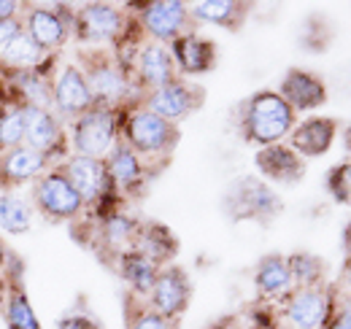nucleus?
I'll use <instances>...</instances> for the list:
<instances>
[{
    "label": "nucleus",
    "mask_w": 351,
    "mask_h": 329,
    "mask_svg": "<svg viewBox=\"0 0 351 329\" xmlns=\"http://www.w3.org/2000/svg\"><path fill=\"white\" fill-rule=\"evenodd\" d=\"M241 130L243 138L254 146H273L295 130V111L284 103V97L273 89L252 95L241 108Z\"/></svg>",
    "instance_id": "1"
},
{
    "label": "nucleus",
    "mask_w": 351,
    "mask_h": 329,
    "mask_svg": "<svg viewBox=\"0 0 351 329\" xmlns=\"http://www.w3.org/2000/svg\"><path fill=\"white\" fill-rule=\"evenodd\" d=\"M119 119L122 111L119 108H108V106H95L87 114H82L79 119L71 122L68 132V146L76 157H92V160H106L108 151L117 146L119 138Z\"/></svg>",
    "instance_id": "2"
},
{
    "label": "nucleus",
    "mask_w": 351,
    "mask_h": 329,
    "mask_svg": "<svg viewBox=\"0 0 351 329\" xmlns=\"http://www.w3.org/2000/svg\"><path fill=\"white\" fill-rule=\"evenodd\" d=\"M79 197L84 200V208H95L100 219L117 210L119 192L114 189V181L108 175L106 160H92V157H76L71 154L65 162L60 164Z\"/></svg>",
    "instance_id": "3"
},
{
    "label": "nucleus",
    "mask_w": 351,
    "mask_h": 329,
    "mask_svg": "<svg viewBox=\"0 0 351 329\" xmlns=\"http://www.w3.org/2000/svg\"><path fill=\"white\" fill-rule=\"evenodd\" d=\"M119 132L125 135V143L143 160H154V157H168L176 149L181 132L178 124L168 122L157 114H152L149 108H132L125 117V122L119 124Z\"/></svg>",
    "instance_id": "4"
},
{
    "label": "nucleus",
    "mask_w": 351,
    "mask_h": 329,
    "mask_svg": "<svg viewBox=\"0 0 351 329\" xmlns=\"http://www.w3.org/2000/svg\"><path fill=\"white\" fill-rule=\"evenodd\" d=\"M30 206L36 208L46 221L51 224H65L76 221L84 213V200L62 173V167H51L33 184L30 189Z\"/></svg>",
    "instance_id": "5"
},
{
    "label": "nucleus",
    "mask_w": 351,
    "mask_h": 329,
    "mask_svg": "<svg viewBox=\"0 0 351 329\" xmlns=\"http://www.w3.org/2000/svg\"><path fill=\"white\" fill-rule=\"evenodd\" d=\"M79 71L87 79L89 92L95 97V106L119 108L132 92V79L122 68V62L111 60L103 51H84L82 62H79Z\"/></svg>",
    "instance_id": "6"
},
{
    "label": "nucleus",
    "mask_w": 351,
    "mask_h": 329,
    "mask_svg": "<svg viewBox=\"0 0 351 329\" xmlns=\"http://www.w3.org/2000/svg\"><path fill=\"white\" fill-rule=\"evenodd\" d=\"M0 300H3V319L8 329H44L36 308L27 297V287H25V265L22 259L11 251L8 265L0 276Z\"/></svg>",
    "instance_id": "7"
},
{
    "label": "nucleus",
    "mask_w": 351,
    "mask_h": 329,
    "mask_svg": "<svg viewBox=\"0 0 351 329\" xmlns=\"http://www.w3.org/2000/svg\"><path fill=\"white\" fill-rule=\"evenodd\" d=\"M22 27L41 51L54 54L73 36V14L68 5H25Z\"/></svg>",
    "instance_id": "8"
},
{
    "label": "nucleus",
    "mask_w": 351,
    "mask_h": 329,
    "mask_svg": "<svg viewBox=\"0 0 351 329\" xmlns=\"http://www.w3.org/2000/svg\"><path fill=\"white\" fill-rule=\"evenodd\" d=\"M224 210L232 219H257L267 221L281 213V197L265 184L252 175H243L230 184L224 195Z\"/></svg>",
    "instance_id": "9"
},
{
    "label": "nucleus",
    "mask_w": 351,
    "mask_h": 329,
    "mask_svg": "<svg viewBox=\"0 0 351 329\" xmlns=\"http://www.w3.org/2000/svg\"><path fill=\"white\" fill-rule=\"evenodd\" d=\"M128 33V14L108 3H87L73 14V36L84 43H114Z\"/></svg>",
    "instance_id": "10"
},
{
    "label": "nucleus",
    "mask_w": 351,
    "mask_h": 329,
    "mask_svg": "<svg viewBox=\"0 0 351 329\" xmlns=\"http://www.w3.org/2000/svg\"><path fill=\"white\" fill-rule=\"evenodd\" d=\"M135 8H138L141 27L157 43H173L176 38L186 36V25L192 22L189 5L181 0H152Z\"/></svg>",
    "instance_id": "11"
},
{
    "label": "nucleus",
    "mask_w": 351,
    "mask_h": 329,
    "mask_svg": "<svg viewBox=\"0 0 351 329\" xmlns=\"http://www.w3.org/2000/svg\"><path fill=\"white\" fill-rule=\"evenodd\" d=\"M89 108H95V97L89 92V84L84 73L79 71V65H65L51 86V111L60 119H79L82 114H87Z\"/></svg>",
    "instance_id": "12"
},
{
    "label": "nucleus",
    "mask_w": 351,
    "mask_h": 329,
    "mask_svg": "<svg viewBox=\"0 0 351 329\" xmlns=\"http://www.w3.org/2000/svg\"><path fill=\"white\" fill-rule=\"evenodd\" d=\"M25 146L41 151L54 164H62L68 146V135L62 119L49 108H27V130H25Z\"/></svg>",
    "instance_id": "13"
},
{
    "label": "nucleus",
    "mask_w": 351,
    "mask_h": 329,
    "mask_svg": "<svg viewBox=\"0 0 351 329\" xmlns=\"http://www.w3.org/2000/svg\"><path fill=\"white\" fill-rule=\"evenodd\" d=\"M189 297H192V284H189V276L176 267V265H165L160 267L157 273V281L149 291V308L165 319H178L186 305H189Z\"/></svg>",
    "instance_id": "14"
},
{
    "label": "nucleus",
    "mask_w": 351,
    "mask_h": 329,
    "mask_svg": "<svg viewBox=\"0 0 351 329\" xmlns=\"http://www.w3.org/2000/svg\"><path fill=\"white\" fill-rule=\"evenodd\" d=\"M203 100V89L197 84L184 82V79H173L165 86H157L146 95L143 108H149L152 114L168 119V122H178L184 117H189Z\"/></svg>",
    "instance_id": "15"
},
{
    "label": "nucleus",
    "mask_w": 351,
    "mask_h": 329,
    "mask_svg": "<svg viewBox=\"0 0 351 329\" xmlns=\"http://www.w3.org/2000/svg\"><path fill=\"white\" fill-rule=\"evenodd\" d=\"M57 164L30 146H16L0 154V192H16L25 184H36L46 170Z\"/></svg>",
    "instance_id": "16"
},
{
    "label": "nucleus",
    "mask_w": 351,
    "mask_h": 329,
    "mask_svg": "<svg viewBox=\"0 0 351 329\" xmlns=\"http://www.w3.org/2000/svg\"><path fill=\"white\" fill-rule=\"evenodd\" d=\"M330 316V294L322 287L295 289L287 297L284 319L292 329H319Z\"/></svg>",
    "instance_id": "17"
},
{
    "label": "nucleus",
    "mask_w": 351,
    "mask_h": 329,
    "mask_svg": "<svg viewBox=\"0 0 351 329\" xmlns=\"http://www.w3.org/2000/svg\"><path fill=\"white\" fill-rule=\"evenodd\" d=\"M257 170L263 173L267 181L281 184V186H295L303 175H306V162L300 154H295L289 146L284 143H273L257 151L254 157Z\"/></svg>",
    "instance_id": "18"
},
{
    "label": "nucleus",
    "mask_w": 351,
    "mask_h": 329,
    "mask_svg": "<svg viewBox=\"0 0 351 329\" xmlns=\"http://www.w3.org/2000/svg\"><path fill=\"white\" fill-rule=\"evenodd\" d=\"M176 62L171 57V49L165 43L149 41L143 43L135 54V76L138 84L146 86L149 92L157 89V86H165L176 79Z\"/></svg>",
    "instance_id": "19"
},
{
    "label": "nucleus",
    "mask_w": 351,
    "mask_h": 329,
    "mask_svg": "<svg viewBox=\"0 0 351 329\" xmlns=\"http://www.w3.org/2000/svg\"><path fill=\"white\" fill-rule=\"evenodd\" d=\"M278 95L284 97V103L298 114V111H313L319 106L327 103V89H324V82L308 71H300V68H292L287 71V76L281 79V86H278Z\"/></svg>",
    "instance_id": "20"
},
{
    "label": "nucleus",
    "mask_w": 351,
    "mask_h": 329,
    "mask_svg": "<svg viewBox=\"0 0 351 329\" xmlns=\"http://www.w3.org/2000/svg\"><path fill=\"white\" fill-rule=\"evenodd\" d=\"M168 49H171V57L176 62V71H181L186 76L208 73L217 65V46H214V41L200 38L197 33H186V36L176 38Z\"/></svg>",
    "instance_id": "21"
},
{
    "label": "nucleus",
    "mask_w": 351,
    "mask_h": 329,
    "mask_svg": "<svg viewBox=\"0 0 351 329\" xmlns=\"http://www.w3.org/2000/svg\"><path fill=\"white\" fill-rule=\"evenodd\" d=\"M106 167H108V175L114 181V189L119 195L141 192V186L146 181V164L125 141H117V146L108 151Z\"/></svg>",
    "instance_id": "22"
},
{
    "label": "nucleus",
    "mask_w": 351,
    "mask_h": 329,
    "mask_svg": "<svg viewBox=\"0 0 351 329\" xmlns=\"http://www.w3.org/2000/svg\"><path fill=\"white\" fill-rule=\"evenodd\" d=\"M335 122L324 119V117H311L306 122L295 124V130L289 132V149L300 157H322L330 151L332 141H335Z\"/></svg>",
    "instance_id": "23"
},
{
    "label": "nucleus",
    "mask_w": 351,
    "mask_h": 329,
    "mask_svg": "<svg viewBox=\"0 0 351 329\" xmlns=\"http://www.w3.org/2000/svg\"><path fill=\"white\" fill-rule=\"evenodd\" d=\"M132 248L141 251L143 256H149L157 267H165L176 256V251H178V241H176V235L165 224L146 221V224H138Z\"/></svg>",
    "instance_id": "24"
},
{
    "label": "nucleus",
    "mask_w": 351,
    "mask_h": 329,
    "mask_svg": "<svg viewBox=\"0 0 351 329\" xmlns=\"http://www.w3.org/2000/svg\"><path fill=\"white\" fill-rule=\"evenodd\" d=\"M189 16L195 22H206V25H217L227 30H241L243 19L249 16V5L238 3V0H203L189 5Z\"/></svg>",
    "instance_id": "25"
},
{
    "label": "nucleus",
    "mask_w": 351,
    "mask_h": 329,
    "mask_svg": "<svg viewBox=\"0 0 351 329\" xmlns=\"http://www.w3.org/2000/svg\"><path fill=\"white\" fill-rule=\"evenodd\" d=\"M117 270L135 294H146V297H149V291L157 281V273H160V267L135 248H128L117 256Z\"/></svg>",
    "instance_id": "26"
},
{
    "label": "nucleus",
    "mask_w": 351,
    "mask_h": 329,
    "mask_svg": "<svg viewBox=\"0 0 351 329\" xmlns=\"http://www.w3.org/2000/svg\"><path fill=\"white\" fill-rule=\"evenodd\" d=\"M254 284L257 291L263 297H281V294H289L292 289V276H289V265H287V256H278V254H267L257 262V270H254Z\"/></svg>",
    "instance_id": "27"
},
{
    "label": "nucleus",
    "mask_w": 351,
    "mask_h": 329,
    "mask_svg": "<svg viewBox=\"0 0 351 329\" xmlns=\"http://www.w3.org/2000/svg\"><path fill=\"white\" fill-rule=\"evenodd\" d=\"M135 230H138V221H135L132 216L122 213V210H114V213H108L106 219H100L97 238H100V243H103L106 251H111V254L119 256L122 251L132 248Z\"/></svg>",
    "instance_id": "28"
},
{
    "label": "nucleus",
    "mask_w": 351,
    "mask_h": 329,
    "mask_svg": "<svg viewBox=\"0 0 351 329\" xmlns=\"http://www.w3.org/2000/svg\"><path fill=\"white\" fill-rule=\"evenodd\" d=\"M46 51H41L36 41L22 30L8 46L0 49V71H36L44 62Z\"/></svg>",
    "instance_id": "29"
},
{
    "label": "nucleus",
    "mask_w": 351,
    "mask_h": 329,
    "mask_svg": "<svg viewBox=\"0 0 351 329\" xmlns=\"http://www.w3.org/2000/svg\"><path fill=\"white\" fill-rule=\"evenodd\" d=\"M33 227V206L16 192H0V230L8 235H25Z\"/></svg>",
    "instance_id": "30"
},
{
    "label": "nucleus",
    "mask_w": 351,
    "mask_h": 329,
    "mask_svg": "<svg viewBox=\"0 0 351 329\" xmlns=\"http://www.w3.org/2000/svg\"><path fill=\"white\" fill-rule=\"evenodd\" d=\"M287 265H289V276H292V287L298 289H311L322 284V276H324V262L313 254H292L287 256Z\"/></svg>",
    "instance_id": "31"
},
{
    "label": "nucleus",
    "mask_w": 351,
    "mask_h": 329,
    "mask_svg": "<svg viewBox=\"0 0 351 329\" xmlns=\"http://www.w3.org/2000/svg\"><path fill=\"white\" fill-rule=\"evenodd\" d=\"M25 130H27V108L8 106L0 114V154L25 146Z\"/></svg>",
    "instance_id": "32"
},
{
    "label": "nucleus",
    "mask_w": 351,
    "mask_h": 329,
    "mask_svg": "<svg viewBox=\"0 0 351 329\" xmlns=\"http://www.w3.org/2000/svg\"><path fill=\"white\" fill-rule=\"evenodd\" d=\"M128 329H176V321L154 313L152 308H141L128 319Z\"/></svg>",
    "instance_id": "33"
},
{
    "label": "nucleus",
    "mask_w": 351,
    "mask_h": 329,
    "mask_svg": "<svg viewBox=\"0 0 351 329\" xmlns=\"http://www.w3.org/2000/svg\"><path fill=\"white\" fill-rule=\"evenodd\" d=\"M330 192L338 203H351V162L341 164L330 173Z\"/></svg>",
    "instance_id": "34"
},
{
    "label": "nucleus",
    "mask_w": 351,
    "mask_h": 329,
    "mask_svg": "<svg viewBox=\"0 0 351 329\" xmlns=\"http://www.w3.org/2000/svg\"><path fill=\"white\" fill-rule=\"evenodd\" d=\"M54 329H103L95 319H89L84 313H68V316H62L60 321H57V327Z\"/></svg>",
    "instance_id": "35"
},
{
    "label": "nucleus",
    "mask_w": 351,
    "mask_h": 329,
    "mask_svg": "<svg viewBox=\"0 0 351 329\" xmlns=\"http://www.w3.org/2000/svg\"><path fill=\"white\" fill-rule=\"evenodd\" d=\"M22 30H25V27H22V16H19V19H0V49L8 46Z\"/></svg>",
    "instance_id": "36"
},
{
    "label": "nucleus",
    "mask_w": 351,
    "mask_h": 329,
    "mask_svg": "<svg viewBox=\"0 0 351 329\" xmlns=\"http://www.w3.org/2000/svg\"><path fill=\"white\" fill-rule=\"evenodd\" d=\"M25 5L27 3L19 0H0V19H19L25 14Z\"/></svg>",
    "instance_id": "37"
},
{
    "label": "nucleus",
    "mask_w": 351,
    "mask_h": 329,
    "mask_svg": "<svg viewBox=\"0 0 351 329\" xmlns=\"http://www.w3.org/2000/svg\"><path fill=\"white\" fill-rule=\"evenodd\" d=\"M327 329H351V305L343 310V313H338V316H335V321H332Z\"/></svg>",
    "instance_id": "38"
},
{
    "label": "nucleus",
    "mask_w": 351,
    "mask_h": 329,
    "mask_svg": "<svg viewBox=\"0 0 351 329\" xmlns=\"http://www.w3.org/2000/svg\"><path fill=\"white\" fill-rule=\"evenodd\" d=\"M8 256H11V248L5 246V241H3V235H0V276H3V270H5V265H8Z\"/></svg>",
    "instance_id": "39"
},
{
    "label": "nucleus",
    "mask_w": 351,
    "mask_h": 329,
    "mask_svg": "<svg viewBox=\"0 0 351 329\" xmlns=\"http://www.w3.org/2000/svg\"><path fill=\"white\" fill-rule=\"evenodd\" d=\"M0 106H11V100H8V86H5L3 73H0Z\"/></svg>",
    "instance_id": "40"
},
{
    "label": "nucleus",
    "mask_w": 351,
    "mask_h": 329,
    "mask_svg": "<svg viewBox=\"0 0 351 329\" xmlns=\"http://www.w3.org/2000/svg\"><path fill=\"white\" fill-rule=\"evenodd\" d=\"M349 284H351V262H349Z\"/></svg>",
    "instance_id": "41"
},
{
    "label": "nucleus",
    "mask_w": 351,
    "mask_h": 329,
    "mask_svg": "<svg viewBox=\"0 0 351 329\" xmlns=\"http://www.w3.org/2000/svg\"><path fill=\"white\" fill-rule=\"evenodd\" d=\"M349 238H351V235H349Z\"/></svg>",
    "instance_id": "42"
}]
</instances>
